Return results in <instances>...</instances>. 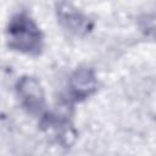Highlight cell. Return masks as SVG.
Segmentation results:
<instances>
[{
  "label": "cell",
  "instance_id": "4",
  "mask_svg": "<svg viewBox=\"0 0 156 156\" xmlns=\"http://www.w3.org/2000/svg\"><path fill=\"white\" fill-rule=\"evenodd\" d=\"M96 77L90 68H78L69 79V88L74 98L83 99L89 96L96 89Z\"/></svg>",
  "mask_w": 156,
  "mask_h": 156
},
{
  "label": "cell",
  "instance_id": "3",
  "mask_svg": "<svg viewBox=\"0 0 156 156\" xmlns=\"http://www.w3.org/2000/svg\"><path fill=\"white\" fill-rule=\"evenodd\" d=\"M57 16L60 23L73 34L83 35L91 28L89 18L69 4H60L57 6Z\"/></svg>",
  "mask_w": 156,
  "mask_h": 156
},
{
  "label": "cell",
  "instance_id": "2",
  "mask_svg": "<svg viewBox=\"0 0 156 156\" xmlns=\"http://www.w3.org/2000/svg\"><path fill=\"white\" fill-rule=\"evenodd\" d=\"M18 99L22 106L32 115L41 113L44 108V93L39 80L30 76L22 77L16 85Z\"/></svg>",
  "mask_w": 156,
  "mask_h": 156
},
{
  "label": "cell",
  "instance_id": "1",
  "mask_svg": "<svg viewBox=\"0 0 156 156\" xmlns=\"http://www.w3.org/2000/svg\"><path fill=\"white\" fill-rule=\"evenodd\" d=\"M6 34L7 45L12 50L26 54H38L41 49V33L34 21L24 12L12 16Z\"/></svg>",
  "mask_w": 156,
  "mask_h": 156
}]
</instances>
